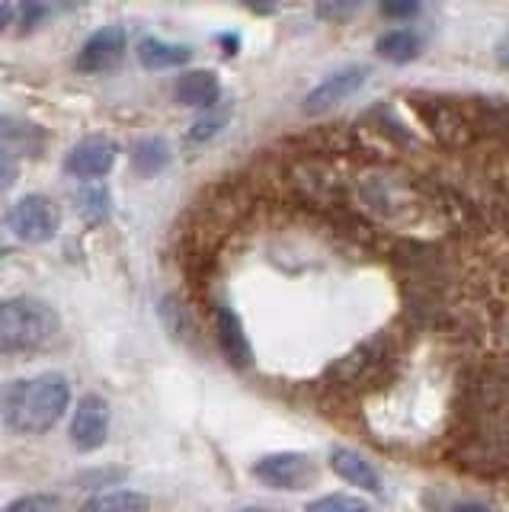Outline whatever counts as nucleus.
I'll return each mask as SVG.
<instances>
[{
  "mask_svg": "<svg viewBox=\"0 0 509 512\" xmlns=\"http://www.w3.org/2000/svg\"><path fill=\"white\" fill-rule=\"evenodd\" d=\"M49 144V132L42 125L17 119V116H0V151L17 157H39Z\"/></svg>",
  "mask_w": 509,
  "mask_h": 512,
  "instance_id": "obj_9",
  "label": "nucleus"
},
{
  "mask_svg": "<svg viewBox=\"0 0 509 512\" xmlns=\"http://www.w3.org/2000/svg\"><path fill=\"white\" fill-rule=\"evenodd\" d=\"M253 477L273 490H308L317 480V464L305 452H273L253 464Z\"/></svg>",
  "mask_w": 509,
  "mask_h": 512,
  "instance_id": "obj_4",
  "label": "nucleus"
},
{
  "mask_svg": "<svg viewBox=\"0 0 509 512\" xmlns=\"http://www.w3.org/2000/svg\"><path fill=\"white\" fill-rule=\"evenodd\" d=\"M125 48H129L125 29L119 23H109L93 32V36L81 45L74 64L81 74H106V71L119 68V61L125 58Z\"/></svg>",
  "mask_w": 509,
  "mask_h": 512,
  "instance_id": "obj_6",
  "label": "nucleus"
},
{
  "mask_svg": "<svg viewBox=\"0 0 509 512\" xmlns=\"http://www.w3.org/2000/svg\"><path fill=\"white\" fill-rule=\"evenodd\" d=\"M375 48H378V55L391 64H410L420 55V36H413L410 29H391L375 42Z\"/></svg>",
  "mask_w": 509,
  "mask_h": 512,
  "instance_id": "obj_16",
  "label": "nucleus"
},
{
  "mask_svg": "<svg viewBox=\"0 0 509 512\" xmlns=\"http://www.w3.org/2000/svg\"><path fill=\"white\" fill-rule=\"evenodd\" d=\"M247 10H253V13H276V4H250Z\"/></svg>",
  "mask_w": 509,
  "mask_h": 512,
  "instance_id": "obj_28",
  "label": "nucleus"
},
{
  "mask_svg": "<svg viewBox=\"0 0 509 512\" xmlns=\"http://www.w3.org/2000/svg\"><path fill=\"white\" fill-rule=\"evenodd\" d=\"M497 61L503 64L506 71H509V39H506V42H503V45L497 48Z\"/></svg>",
  "mask_w": 509,
  "mask_h": 512,
  "instance_id": "obj_27",
  "label": "nucleus"
},
{
  "mask_svg": "<svg viewBox=\"0 0 509 512\" xmlns=\"http://www.w3.org/2000/svg\"><path fill=\"white\" fill-rule=\"evenodd\" d=\"M365 80H369V71H365L362 64H346V68L327 74L321 84L305 96V106L301 109H305V116H324V112L346 103L349 96H356Z\"/></svg>",
  "mask_w": 509,
  "mask_h": 512,
  "instance_id": "obj_5",
  "label": "nucleus"
},
{
  "mask_svg": "<svg viewBox=\"0 0 509 512\" xmlns=\"http://www.w3.org/2000/svg\"><path fill=\"white\" fill-rule=\"evenodd\" d=\"M10 23H13V7L10 4H0V32H4Z\"/></svg>",
  "mask_w": 509,
  "mask_h": 512,
  "instance_id": "obj_25",
  "label": "nucleus"
},
{
  "mask_svg": "<svg viewBox=\"0 0 509 512\" xmlns=\"http://www.w3.org/2000/svg\"><path fill=\"white\" fill-rule=\"evenodd\" d=\"M0 512H58V496L52 493H29L20 500L7 503Z\"/></svg>",
  "mask_w": 509,
  "mask_h": 512,
  "instance_id": "obj_20",
  "label": "nucleus"
},
{
  "mask_svg": "<svg viewBox=\"0 0 509 512\" xmlns=\"http://www.w3.org/2000/svg\"><path fill=\"white\" fill-rule=\"evenodd\" d=\"M359 7L356 4H321L317 7V13L327 16V20H346V16H353Z\"/></svg>",
  "mask_w": 509,
  "mask_h": 512,
  "instance_id": "obj_24",
  "label": "nucleus"
},
{
  "mask_svg": "<svg viewBox=\"0 0 509 512\" xmlns=\"http://www.w3.org/2000/svg\"><path fill=\"white\" fill-rule=\"evenodd\" d=\"M116 157H119V148H116L113 138L90 135V138H81L68 151L65 170L71 176H77V180H100V176H106L109 170H113Z\"/></svg>",
  "mask_w": 509,
  "mask_h": 512,
  "instance_id": "obj_8",
  "label": "nucleus"
},
{
  "mask_svg": "<svg viewBox=\"0 0 509 512\" xmlns=\"http://www.w3.org/2000/svg\"><path fill=\"white\" fill-rule=\"evenodd\" d=\"M135 55L141 61V68L148 71H167V68H183V64L193 58V48L177 45V42H164L157 36H145L138 42Z\"/></svg>",
  "mask_w": 509,
  "mask_h": 512,
  "instance_id": "obj_13",
  "label": "nucleus"
},
{
  "mask_svg": "<svg viewBox=\"0 0 509 512\" xmlns=\"http://www.w3.org/2000/svg\"><path fill=\"white\" fill-rule=\"evenodd\" d=\"M7 228L23 244H45L61 228V208L55 199L33 192V196H23L7 212Z\"/></svg>",
  "mask_w": 509,
  "mask_h": 512,
  "instance_id": "obj_3",
  "label": "nucleus"
},
{
  "mask_svg": "<svg viewBox=\"0 0 509 512\" xmlns=\"http://www.w3.org/2000/svg\"><path fill=\"white\" fill-rule=\"evenodd\" d=\"M68 404H71L68 378L49 372L36 378L10 381L4 388V397H0V413H4V423L13 432L39 436V432H49L65 416Z\"/></svg>",
  "mask_w": 509,
  "mask_h": 512,
  "instance_id": "obj_1",
  "label": "nucleus"
},
{
  "mask_svg": "<svg viewBox=\"0 0 509 512\" xmlns=\"http://www.w3.org/2000/svg\"><path fill=\"white\" fill-rule=\"evenodd\" d=\"M77 212H81L90 224H100L109 218V192L103 186H90L77 199Z\"/></svg>",
  "mask_w": 509,
  "mask_h": 512,
  "instance_id": "obj_19",
  "label": "nucleus"
},
{
  "mask_svg": "<svg viewBox=\"0 0 509 512\" xmlns=\"http://www.w3.org/2000/svg\"><path fill=\"white\" fill-rule=\"evenodd\" d=\"M61 320L52 304L39 298H4L0 301V352L39 349L58 333Z\"/></svg>",
  "mask_w": 509,
  "mask_h": 512,
  "instance_id": "obj_2",
  "label": "nucleus"
},
{
  "mask_svg": "<svg viewBox=\"0 0 509 512\" xmlns=\"http://www.w3.org/2000/svg\"><path fill=\"white\" fill-rule=\"evenodd\" d=\"M330 468L337 477H343L346 484H353V487H359L365 493H372V496L385 493V480H381L378 468L369 458H362L359 452H353V448H333Z\"/></svg>",
  "mask_w": 509,
  "mask_h": 512,
  "instance_id": "obj_11",
  "label": "nucleus"
},
{
  "mask_svg": "<svg viewBox=\"0 0 509 512\" xmlns=\"http://www.w3.org/2000/svg\"><path fill=\"white\" fill-rule=\"evenodd\" d=\"M173 96L177 103L183 106H193V109H212L221 100V80L215 71H186L177 77L173 84Z\"/></svg>",
  "mask_w": 509,
  "mask_h": 512,
  "instance_id": "obj_12",
  "label": "nucleus"
},
{
  "mask_svg": "<svg viewBox=\"0 0 509 512\" xmlns=\"http://www.w3.org/2000/svg\"><path fill=\"white\" fill-rule=\"evenodd\" d=\"M449 512H493V509H487V506H481V503H458V506L449 509Z\"/></svg>",
  "mask_w": 509,
  "mask_h": 512,
  "instance_id": "obj_26",
  "label": "nucleus"
},
{
  "mask_svg": "<svg viewBox=\"0 0 509 512\" xmlns=\"http://www.w3.org/2000/svg\"><path fill=\"white\" fill-rule=\"evenodd\" d=\"M109 404L100 394H84L74 407L71 420V442L77 452H97L109 439Z\"/></svg>",
  "mask_w": 509,
  "mask_h": 512,
  "instance_id": "obj_7",
  "label": "nucleus"
},
{
  "mask_svg": "<svg viewBox=\"0 0 509 512\" xmlns=\"http://www.w3.org/2000/svg\"><path fill=\"white\" fill-rule=\"evenodd\" d=\"M378 10L381 16H388V20H413L423 7L413 4V0H388V4H381Z\"/></svg>",
  "mask_w": 509,
  "mask_h": 512,
  "instance_id": "obj_21",
  "label": "nucleus"
},
{
  "mask_svg": "<svg viewBox=\"0 0 509 512\" xmlns=\"http://www.w3.org/2000/svg\"><path fill=\"white\" fill-rule=\"evenodd\" d=\"M244 512H269V509H244Z\"/></svg>",
  "mask_w": 509,
  "mask_h": 512,
  "instance_id": "obj_29",
  "label": "nucleus"
},
{
  "mask_svg": "<svg viewBox=\"0 0 509 512\" xmlns=\"http://www.w3.org/2000/svg\"><path fill=\"white\" fill-rule=\"evenodd\" d=\"M20 16H23V29H33L45 20V16H49V7L45 4H23Z\"/></svg>",
  "mask_w": 509,
  "mask_h": 512,
  "instance_id": "obj_23",
  "label": "nucleus"
},
{
  "mask_svg": "<svg viewBox=\"0 0 509 512\" xmlns=\"http://www.w3.org/2000/svg\"><path fill=\"white\" fill-rule=\"evenodd\" d=\"M308 512H381L372 503L359 500V496H349V493H327V496H317V500L308 506Z\"/></svg>",
  "mask_w": 509,
  "mask_h": 512,
  "instance_id": "obj_17",
  "label": "nucleus"
},
{
  "mask_svg": "<svg viewBox=\"0 0 509 512\" xmlns=\"http://www.w3.org/2000/svg\"><path fill=\"white\" fill-rule=\"evenodd\" d=\"M77 512H151V500L135 490H113V493L90 496Z\"/></svg>",
  "mask_w": 509,
  "mask_h": 512,
  "instance_id": "obj_14",
  "label": "nucleus"
},
{
  "mask_svg": "<svg viewBox=\"0 0 509 512\" xmlns=\"http://www.w3.org/2000/svg\"><path fill=\"white\" fill-rule=\"evenodd\" d=\"M17 173H20L17 160H13L10 154L0 151V192H7L13 183H17Z\"/></svg>",
  "mask_w": 509,
  "mask_h": 512,
  "instance_id": "obj_22",
  "label": "nucleus"
},
{
  "mask_svg": "<svg viewBox=\"0 0 509 512\" xmlns=\"http://www.w3.org/2000/svg\"><path fill=\"white\" fill-rule=\"evenodd\" d=\"M170 144L164 138H145L132 148V170L141 176H157L170 164Z\"/></svg>",
  "mask_w": 509,
  "mask_h": 512,
  "instance_id": "obj_15",
  "label": "nucleus"
},
{
  "mask_svg": "<svg viewBox=\"0 0 509 512\" xmlns=\"http://www.w3.org/2000/svg\"><path fill=\"white\" fill-rule=\"evenodd\" d=\"M225 122H228V109H212V112H205V116H199L193 125H189L186 141H189V144H209L215 135H221V128H225Z\"/></svg>",
  "mask_w": 509,
  "mask_h": 512,
  "instance_id": "obj_18",
  "label": "nucleus"
},
{
  "mask_svg": "<svg viewBox=\"0 0 509 512\" xmlns=\"http://www.w3.org/2000/svg\"><path fill=\"white\" fill-rule=\"evenodd\" d=\"M215 340H218L221 356L228 359V365H234V368L253 365V346L247 340V330L241 324V317H237L231 308H225V304L215 311Z\"/></svg>",
  "mask_w": 509,
  "mask_h": 512,
  "instance_id": "obj_10",
  "label": "nucleus"
}]
</instances>
